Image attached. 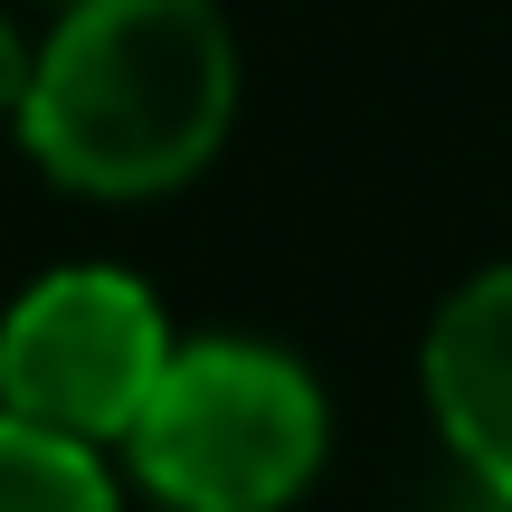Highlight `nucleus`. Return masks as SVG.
<instances>
[{
  "instance_id": "2",
  "label": "nucleus",
  "mask_w": 512,
  "mask_h": 512,
  "mask_svg": "<svg viewBox=\"0 0 512 512\" xmlns=\"http://www.w3.org/2000/svg\"><path fill=\"white\" fill-rule=\"evenodd\" d=\"M124 446L171 512H285L323 465V389L266 342H171Z\"/></svg>"
},
{
  "instance_id": "4",
  "label": "nucleus",
  "mask_w": 512,
  "mask_h": 512,
  "mask_svg": "<svg viewBox=\"0 0 512 512\" xmlns=\"http://www.w3.org/2000/svg\"><path fill=\"white\" fill-rule=\"evenodd\" d=\"M427 399L465 465L512 503V266L475 275L427 332Z\"/></svg>"
},
{
  "instance_id": "3",
  "label": "nucleus",
  "mask_w": 512,
  "mask_h": 512,
  "mask_svg": "<svg viewBox=\"0 0 512 512\" xmlns=\"http://www.w3.org/2000/svg\"><path fill=\"white\" fill-rule=\"evenodd\" d=\"M162 361H171L162 304L114 266H67L29 285L0 323V408L48 427V437L105 446V437H133Z\"/></svg>"
},
{
  "instance_id": "5",
  "label": "nucleus",
  "mask_w": 512,
  "mask_h": 512,
  "mask_svg": "<svg viewBox=\"0 0 512 512\" xmlns=\"http://www.w3.org/2000/svg\"><path fill=\"white\" fill-rule=\"evenodd\" d=\"M0 512H114V484L95 446L48 437V427L0 408Z\"/></svg>"
},
{
  "instance_id": "1",
  "label": "nucleus",
  "mask_w": 512,
  "mask_h": 512,
  "mask_svg": "<svg viewBox=\"0 0 512 512\" xmlns=\"http://www.w3.org/2000/svg\"><path fill=\"white\" fill-rule=\"evenodd\" d=\"M238 114V38L209 0H76L29 67L19 133L67 190L143 200L219 152Z\"/></svg>"
},
{
  "instance_id": "6",
  "label": "nucleus",
  "mask_w": 512,
  "mask_h": 512,
  "mask_svg": "<svg viewBox=\"0 0 512 512\" xmlns=\"http://www.w3.org/2000/svg\"><path fill=\"white\" fill-rule=\"evenodd\" d=\"M29 67H38V57H19V38L0 29V114H10L19 95H29Z\"/></svg>"
}]
</instances>
